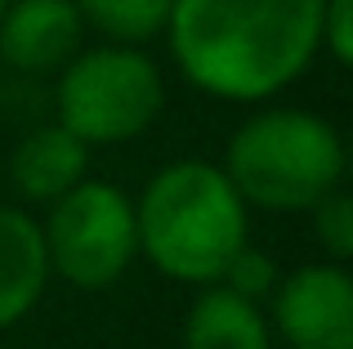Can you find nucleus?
I'll use <instances>...</instances> for the list:
<instances>
[{"instance_id": "nucleus-8", "label": "nucleus", "mask_w": 353, "mask_h": 349, "mask_svg": "<svg viewBox=\"0 0 353 349\" xmlns=\"http://www.w3.org/2000/svg\"><path fill=\"white\" fill-rule=\"evenodd\" d=\"M50 278L41 224L18 206H0V332L18 327L41 305Z\"/></svg>"}, {"instance_id": "nucleus-11", "label": "nucleus", "mask_w": 353, "mask_h": 349, "mask_svg": "<svg viewBox=\"0 0 353 349\" xmlns=\"http://www.w3.org/2000/svg\"><path fill=\"white\" fill-rule=\"evenodd\" d=\"M81 27L99 32L108 45H148L165 32L174 0H72Z\"/></svg>"}, {"instance_id": "nucleus-6", "label": "nucleus", "mask_w": 353, "mask_h": 349, "mask_svg": "<svg viewBox=\"0 0 353 349\" xmlns=\"http://www.w3.org/2000/svg\"><path fill=\"white\" fill-rule=\"evenodd\" d=\"M268 327L291 349H353V278L345 264H304L277 278Z\"/></svg>"}, {"instance_id": "nucleus-15", "label": "nucleus", "mask_w": 353, "mask_h": 349, "mask_svg": "<svg viewBox=\"0 0 353 349\" xmlns=\"http://www.w3.org/2000/svg\"><path fill=\"white\" fill-rule=\"evenodd\" d=\"M0 103H5V68H0Z\"/></svg>"}, {"instance_id": "nucleus-5", "label": "nucleus", "mask_w": 353, "mask_h": 349, "mask_svg": "<svg viewBox=\"0 0 353 349\" xmlns=\"http://www.w3.org/2000/svg\"><path fill=\"white\" fill-rule=\"evenodd\" d=\"M50 273H59L77 291H103L139 255L134 201L103 179H81L72 192L50 201V219L41 224Z\"/></svg>"}, {"instance_id": "nucleus-3", "label": "nucleus", "mask_w": 353, "mask_h": 349, "mask_svg": "<svg viewBox=\"0 0 353 349\" xmlns=\"http://www.w3.org/2000/svg\"><path fill=\"white\" fill-rule=\"evenodd\" d=\"M345 161V139L327 117L304 108H264L233 130L219 170L246 206L313 210L340 188Z\"/></svg>"}, {"instance_id": "nucleus-1", "label": "nucleus", "mask_w": 353, "mask_h": 349, "mask_svg": "<svg viewBox=\"0 0 353 349\" xmlns=\"http://www.w3.org/2000/svg\"><path fill=\"white\" fill-rule=\"evenodd\" d=\"M327 0H174L165 41L192 90L228 103H264L322 54Z\"/></svg>"}, {"instance_id": "nucleus-14", "label": "nucleus", "mask_w": 353, "mask_h": 349, "mask_svg": "<svg viewBox=\"0 0 353 349\" xmlns=\"http://www.w3.org/2000/svg\"><path fill=\"white\" fill-rule=\"evenodd\" d=\"M318 41L336 68H349L353 59V0H327L318 23Z\"/></svg>"}, {"instance_id": "nucleus-13", "label": "nucleus", "mask_w": 353, "mask_h": 349, "mask_svg": "<svg viewBox=\"0 0 353 349\" xmlns=\"http://www.w3.org/2000/svg\"><path fill=\"white\" fill-rule=\"evenodd\" d=\"M224 282L228 291H237V296H246V300H268L273 296V287H277V264H273V255H264V251H255V246H241V251L228 260V269H224Z\"/></svg>"}, {"instance_id": "nucleus-10", "label": "nucleus", "mask_w": 353, "mask_h": 349, "mask_svg": "<svg viewBox=\"0 0 353 349\" xmlns=\"http://www.w3.org/2000/svg\"><path fill=\"white\" fill-rule=\"evenodd\" d=\"M183 349H273V327L255 300L210 282L183 318Z\"/></svg>"}, {"instance_id": "nucleus-12", "label": "nucleus", "mask_w": 353, "mask_h": 349, "mask_svg": "<svg viewBox=\"0 0 353 349\" xmlns=\"http://www.w3.org/2000/svg\"><path fill=\"white\" fill-rule=\"evenodd\" d=\"M313 237L327 251L331 264H349L353 260V197L345 188L327 192L313 206Z\"/></svg>"}, {"instance_id": "nucleus-7", "label": "nucleus", "mask_w": 353, "mask_h": 349, "mask_svg": "<svg viewBox=\"0 0 353 349\" xmlns=\"http://www.w3.org/2000/svg\"><path fill=\"white\" fill-rule=\"evenodd\" d=\"M81 14L72 0H9L0 14V68L50 77L81 54Z\"/></svg>"}, {"instance_id": "nucleus-16", "label": "nucleus", "mask_w": 353, "mask_h": 349, "mask_svg": "<svg viewBox=\"0 0 353 349\" xmlns=\"http://www.w3.org/2000/svg\"><path fill=\"white\" fill-rule=\"evenodd\" d=\"M5 5H9V0H0V14H5Z\"/></svg>"}, {"instance_id": "nucleus-9", "label": "nucleus", "mask_w": 353, "mask_h": 349, "mask_svg": "<svg viewBox=\"0 0 353 349\" xmlns=\"http://www.w3.org/2000/svg\"><path fill=\"white\" fill-rule=\"evenodd\" d=\"M85 170H90V148L72 130H63L59 121L23 134L14 157H9L14 188L27 201H59L63 192H72L85 179Z\"/></svg>"}, {"instance_id": "nucleus-4", "label": "nucleus", "mask_w": 353, "mask_h": 349, "mask_svg": "<svg viewBox=\"0 0 353 349\" xmlns=\"http://www.w3.org/2000/svg\"><path fill=\"white\" fill-rule=\"evenodd\" d=\"M59 126L85 148L130 143L157 121L165 103L161 68L139 45H99L59 72Z\"/></svg>"}, {"instance_id": "nucleus-2", "label": "nucleus", "mask_w": 353, "mask_h": 349, "mask_svg": "<svg viewBox=\"0 0 353 349\" xmlns=\"http://www.w3.org/2000/svg\"><path fill=\"white\" fill-rule=\"evenodd\" d=\"M134 228L139 251L157 273L210 287L250 242V210L215 161L183 157L148 179L143 197L134 201Z\"/></svg>"}]
</instances>
